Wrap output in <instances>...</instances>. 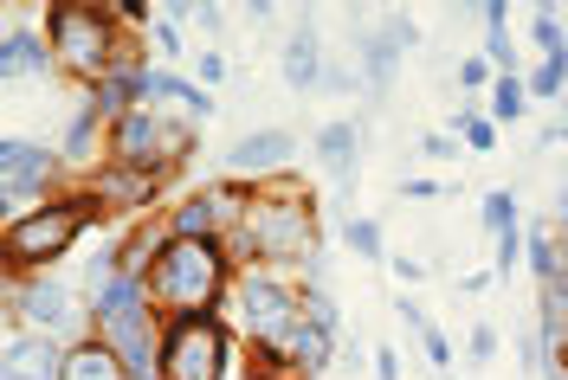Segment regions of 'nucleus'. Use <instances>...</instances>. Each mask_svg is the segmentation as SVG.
I'll use <instances>...</instances> for the list:
<instances>
[{
  "mask_svg": "<svg viewBox=\"0 0 568 380\" xmlns=\"http://www.w3.org/2000/svg\"><path fill=\"white\" fill-rule=\"evenodd\" d=\"M323 91H362V71L355 65H323Z\"/></svg>",
  "mask_w": 568,
  "mask_h": 380,
  "instance_id": "obj_38",
  "label": "nucleus"
},
{
  "mask_svg": "<svg viewBox=\"0 0 568 380\" xmlns=\"http://www.w3.org/2000/svg\"><path fill=\"white\" fill-rule=\"evenodd\" d=\"M394 316H400V329H407V336L420 342L426 368H439V374H446V368H453V342L439 336V322H433V316H426L420 304H414V297H394Z\"/></svg>",
  "mask_w": 568,
  "mask_h": 380,
  "instance_id": "obj_21",
  "label": "nucleus"
},
{
  "mask_svg": "<svg viewBox=\"0 0 568 380\" xmlns=\"http://www.w3.org/2000/svg\"><path fill=\"white\" fill-rule=\"evenodd\" d=\"M542 380H568V368H542Z\"/></svg>",
  "mask_w": 568,
  "mask_h": 380,
  "instance_id": "obj_46",
  "label": "nucleus"
},
{
  "mask_svg": "<svg viewBox=\"0 0 568 380\" xmlns=\"http://www.w3.org/2000/svg\"><path fill=\"white\" fill-rule=\"evenodd\" d=\"M98 130H104V116H98L91 104H78L71 110V123H65L59 155H65V162H98Z\"/></svg>",
  "mask_w": 568,
  "mask_h": 380,
  "instance_id": "obj_24",
  "label": "nucleus"
},
{
  "mask_svg": "<svg viewBox=\"0 0 568 380\" xmlns=\"http://www.w3.org/2000/svg\"><path fill=\"white\" fill-rule=\"evenodd\" d=\"M382 33H388L400 52H414V45H420V27H414L407 13H388V20H382Z\"/></svg>",
  "mask_w": 568,
  "mask_h": 380,
  "instance_id": "obj_37",
  "label": "nucleus"
},
{
  "mask_svg": "<svg viewBox=\"0 0 568 380\" xmlns=\"http://www.w3.org/2000/svg\"><path fill=\"white\" fill-rule=\"evenodd\" d=\"M194 27H201L207 39H220L226 33V13H220V7H194Z\"/></svg>",
  "mask_w": 568,
  "mask_h": 380,
  "instance_id": "obj_43",
  "label": "nucleus"
},
{
  "mask_svg": "<svg viewBox=\"0 0 568 380\" xmlns=\"http://www.w3.org/2000/svg\"><path fill=\"white\" fill-rule=\"evenodd\" d=\"M240 265L226 258L220 239H162L149 265V304L162 316H220L233 297Z\"/></svg>",
  "mask_w": 568,
  "mask_h": 380,
  "instance_id": "obj_2",
  "label": "nucleus"
},
{
  "mask_svg": "<svg viewBox=\"0 0 568 380\" xmlns=\"http://www.w3.org/2000/svg\"><path fill=\"white\" fill-rule=\"evenodd\" d=\"M162 380H246L240 374V329L226 316H169Z\"/></svg>",
  "mask_w": 568,
  "mask_h": 380,
  "instance_id": "obj_6",
  "label": "nucleus"
},
{
  "mask_svg": "<svg viewBox=\"0 0 568 380\" xmlns=\"http://www.w3.org/2000/svg\"><path fill=\"white\" fill-rule=\"evenodd\" d=\"M336 336H323L317 322H297V329H291V342H284V355H291V368H297V374L304 380H317V374H329V368H336Z\"/></svg>",
  "mask_w": 568,
  "mask_h": 380,
  "instance_id": "obj_19",
  "label": "nucleus"
},
{
  "mask_svg": "<svg viewBox=\"0 0 568 380\" xmlns=\"http://www.w3.org/2000/svg\"><path fill=\"white\" fill-rule=\"evenodd\" d=\"M175 174H155V168H123V162H104V168L84 174V187L98 194V207L110 213V219H130L136 226V213L155 207V194L169 187Z\"/></svg>",
  "mask_w": 568,
  "mask_h": 380,
  "instance_id": "obj_12",
  "label": "nucleus"
},
{
  "mask_svg": "<svg viewBox=\"0 0 568 380\" xmlns=\"http://www.w3.org/2000/svg\"><path fill=\"white\" fill-rule=\"evenodd\" d=\"M459 84H465V97H491V84H497V71H491V59H459Z\"/></svg>",
  "mask_w": 568,
  "mask_h": 380,
  "instance_id": "obj_33",
  "label": "nucleus"
},
{
  "mask_svg": "<svg viewBox=\"0 0 568 380\" xmlns=\"http://www.w3.org/2000/svg\"><path fill=\"white\" fill-rule=\"evenodd\" d=\"M226 258L252 271H284V277H304L311 258H323V239H317V194L297 181V174H278V181H258L252 194V213L226 233Z\"/></svg>",
  "mask_w": 568,
  "mask_h": 380,
  "instance_id": "obj_1",
  "label": "nucleus"
},
{
  "mask_svg": "<svg viewBox=\"0 0 568 380\" xmlns=\"http://www.w3.org/2000/svg\"><path fill=\"white\" fill-rule=\"evenodd\" d=\"M562 123H568V91H562Z\"/></svg>",
  "mask_w": 568,
  "mask_h": 380,
  "instance_id": "obj_47",
  "label": "nucleus"
},
{
  "mask_svg": "<svg viewBox=\"0 0 568 380\" xmlns=\"http://www.w3.org/2000/svg\"><path fill=\"white\" fill-rule=\"evenodd\" d=\"M524 91H530V104H562V91H568V65L562 59H542V65L524 78Z\"/></svg>",
  "mask_w": 568,
  "mask_h": 380,
  "instance_id": "obj_27",
  "label": "nucleus"
},
{
  "mask_svg": "<svg viewBox=\"0 0 568 380\" xmlns=\"http://www.w3.org/2000/svg\"><path fill=\"white\" fill-rule=\"evenodd\" d=\"M162 329H169V316L149 297H136V304H91V336H104L116 348L130 380H162Z\"/></svg>",
  "mask_w": 568,
  "mask_h": 380,
  "instance_id": "obj_8",
  "label": "nucleus"
},
{
  "mask_svg": "<svg viewBox=\"0 0 568 380\" xmlns=\"http://www.w3.org/2000/svg\"><path fill=\"white\" fill-rule=\"evenodd\" d=\"M220 316H226L246 342H291V329L304 322V284L284 277V271L252 265V271L233 277V297H226Z\"/></svg>",
  "mask_w": 568,
  "mask_h": 380,
  "instance_id": "obj_7",
  "label": "nucleus"
},
{
  "mask_svg": "<svg viewBox=\"0 0 568 380\" xmlns=\"http://www.w3.org/2000/svg\"><path fill=\"white\" fill-rule=\"evenodd\" d=\"M524 251H530V271H536V284H549V277H562V251H556V226H530V233H524Z\"/></svg>",
  "mask_w": 568,
  "mask_h": 380,
  "instance_id": "obj_26",
  "label": "nucleus"
},
{
  "mask_svg": "<svg viewBox=\"0 0 568 380\" xmlns=\"http://www.w3.org/2000/svg\"><path fill=\"white\" fill-rule=\"evenodd\" d=\"M110 20H116L123 33H136V39H149V27H155L149 0H110Z\"/></svg>",
  "mask_w": 568,
  "mask_h": 380,
  "instance_id": "obj_32",
  "label": "nucleus"
},
{
  "mask_svg": "<svg viewBox=\"0 0 568 380\" xmlns=\"http://www.w3.org/2000/svg\"><path fill=\"white\" fill-rule=\"evenodd\" d=\"M439 380H453V374H439Z\"/></svg>",
  "mask_w": 568,
  "mask_h": 380,
  "instance_id": "obj_48",
  "label": "nucleus"
},
{
  "mask_svg": "<svg viewBox=\"0 0 568 380\" xmlns=\"http://www.w3.org/2000/svg\"><path fill=\"white\" fill-rule=\"evenodd\" d=\"M7 316H13V329H45V336H65V342L91 336V316L71 310V290L52 271L7 277Z\"/></svg>",
  "mask_w": 568,
  "mask_h": 380,
  "instance_id": "obj_11",
  "label": "nucleus"
},
{
  "mask_svg": "<svg viewBox=\"0 0 568 380\" xmlns=\"http://www.w3.org/2000/svg\"><path fill=\"white\" fill-rule=\"evenodd\" d=\"M65 380H130V368L116 361V348L104 336H78L65 355Z\"/></svg>",
  "mask_w": 568,
  "mask_h": 380,
  "instance_id": "obj_20",
  "label": "nucleus"
},
{
  "mask_svg": "<svg viewBox=\"0 0 568 380\" xmlns=\"http://www.w3.org/2000/svg\"><path fill=\"white\" fill-rule=\"evenodd\" d=\"M65 336H45V329H13L0 348V380H65Z\"/></svg>",
  "mask_w": 568,
  "mask_h": 380,
  "instance_id": "obj_14",
  "label": "nucleus"
},
{
  "mask_svg": "<svg viewBox=\"0 0 568 380\" xmlns=\"http://www.w3.org/2000/svg\"><path fill=\"white\" fill-rule=\"evenodd\" d=\"M556 219H568V181L556 187Z\"/></svg>",
  "mask_w": 568,
  "mask_h": 380,
  "instance_id": "obj_45",
  "label": "nucleus"
},
{
  "mask_svg": "<svg viewBox=\"0 0 568 380\" xmlns=\"http://www.w3.org/2000/svg\"><path fill=\"white\" fill-rule=\"evenodd\" d=\"M400 59H407V52H400L382 27H362V20H355V71H362V84H368L375 97L400 78Z\"/></svg>",
  "mask_w": 568,
  "mask_h": 380,
  "instance_id": "obj_16",
  "label": "nucleus"
},
{
  "mask_svg": "<svg viewBox=\"0 0 568 380\" xmlns=\"http://www.w3.org/2000/svg\"><path fill=\"white\" fill-rule=\"evenodd\" d=\"M194 148H201V123H187L175 104H136L123 123L104 130V162H123V168L181 174Z\"/></svg>",
  "mask_w": 568,
  "mask_h": 380,
  "instance_id": "obj_4",
  "label": "nucleus"
},
{
  "mask_svg": "<svg viewBox=\"0 0 568 380\" xmlns=\"http://www.w3.org/2000/svg\"><path fill=\"white\" fill-rule=\"evenodd\" d=\"M536 304H542V316H536V342H542V355H562V336H568V271L549 277V284H536Z\"/></svg>",
  "mask_w": 568,
  "mask_h": 380,
  "instance_id": "obj_22",
  "label": "nucleus"
},
{
  "mask_svg": "<svg viewBox=\"0 0 568 380\" xmlns=\"http://www.w3.org/2000/svg\"><path fill=\"white\" fill-rule=\"evenodd\" d=\"M485 104H491V123H517V116L530 110V91H524V78H497Z\"/></svg>",
  "mask_w": 568,
  "mask_h": 380,
  "instance_id": "obj_29",
  "label": "nucleus"
},
{
  "mask_svg": "<svg viewBox=\"0 0 568 380\" xmlns=\"http://www.w3.org/2000/svg\"><path fill=\"white\" fill-rule=\"evenodd\" d=\"M343 245L362 251L368 265H388V239H382V219H375V213H349V219H343Z\"/></svg>",
  "mask_w": 568,
  "mask_h": 380,
  "instance_id": "obj_25",
  "label": "nucleus"
},
{
  "mask_svg": "<svg viewBox=\"0 0 568 380\" xmlns=\"http://www.w3.org/2000/svg\"><path fill=\"white\" fill-rule=\"evenodd\" d=\"M478 290H491V271H465L459 277V297H478Z\"/></svg>",
  "mask_w": 568,
  "mask_h": 380,
  "instance_id": "obj_44",
  "label": "nucleus"
},
{
  "mask_svg": "<svg viewBox=\"0 0 568 380\" xmlns=\"http://www.w3.org/2000/svg\"><path fill=\"white\" fill-rule=\"evenodd\" d=\"M362 136H368V123H323L317 130V162L323 174L349 194L355 187V162H362Z\"/></svg>",
  "mask_w": 568,
  "mask_h": 380,
  "instance_id": "obj_17",
  "label": "nucleus"
},
{
  "mask_svg": "<svg viewBox=\"0 0 568 380\" xmlns=\"http://www.w3.org/2000/svg\"><path fill=\"white\" fill-rule=\"evenodd\" d=\"M59 174H65V155H59L52 142H27V136L0 142V201H7L13 219L45 207V201L59 194Z\"/></svg>",
  "mask_w": 568,
  "mask_h": 380,
  "instance_id": "obj_9",
  "label": "nucleus"
},
{
  "mask_svg": "<svg viewBox=\"0 0 568 380\" xmlns=\"http://www.w3.org/2000/svg\"><path fill=\"white\" fill-rule=\"evenodd\" d=\"M420 155H433V162H453V155H465L459 136H420Z\"/></svg>",
  "mask_w": 568,
  "mask_h": 380,
  "instance_id": "obj_39",
  "label": "nucleus"
},
{
  "mask_svg": "<svg viewBox=\"0 0 568 380\" xmlns=\"http://www.w3.org/2000/svg\"><path fill=\"white\" fill-rule=\"evenodd\" d=\"M465 355H471V368L497 361V329H491V322H471V342H465Z\"/></svg>",
  "mask_w": 568,
  "mask_h": 380,
  "instance_id": "obj_34",
  "label": "nucleus"
},
{
  "mask_svg": "<svg viewBox=\"0 0 568 380\" xmlns=\"http://www.w3.org/2000/svg\"><path fill=\"white\" fill-rule=\"evenodd\" d=\"M104 219H110V213L98 207V194H91L84 181H78V187H65V194H52L45 207L20 213V219H7V233H0L7 277H39V271H52L71 245H78V233H84V226H104Z\"/></svg>",
  "mask_w": 568,
  "mask_h": 380,
  "instance_id": "obj_3",
  "label": "nucleus"
},
{
  "mask_svg": "<svg viewBox=\"0 0 568 380\" xmlns=\"http://www.w3.org/2000/svg\"><path fill=\"white\" fill-rule=\"evenodd\" d=\"M278 71L291 91H323V39H317L311 13L291 27V39H284V52H278Z\"/></svg>",
  "mask_w": 568,
  "mask_h": 380,
  "instance_id": "obj_15",
  "label": "nucleus"
},
{
  "mask_svg": "<svg viewBox=\"0 0 568 380\" xmlns=\"http://www.w3.org/2000/svg\"><path fill=\"white\" fill-rule=\"evenodd\" d=\"M252 181H233V174H220L207 187H194L175 213H162V226H169V239H226L240 219L252 213Z\"/></svg>",
  "mask_w": 568,
  "mask_h": 380,
  "instance_id": "obj_10",
  "label": "nucleus"
},
{
  "mask_svg": "<svg viewBox=\"0 0 568 380\" xmlns=\"http://www.w3.org/2000/svg\"><path fill=\"white\" fill-rule=\"evenodd\" d=\"M52 71H59V59H52L45 33L13 27V33L0 39V78H52Z\"/></svg>",
  "mask_w": 568,
  "mask_h": 380,
  "instance_id": "obj_18",
  "label": "nucleus"
},
{
  "mask_svg": "<svg viewBox=\"0 0 568 380\" xmlns=\"http://www.w3.org/2000/svg\"><path fill=\"white\" fill-rule=\"evenodd\" d=\"M45 45L78 91L104 84L110 65H116V45H123V27L110 20V7H91V0H59L45 7Z\"/></svg>",
  "mask_w": 568,
  "mask_h": 380,
  "instance_id": "obj_5",
  "label": "nucleus"
},
{
  "mask_svg": "<svg viewBox=\"0 0 568 380\" xmlns=\"http://www.w3.org/2000/svg\"><path fill=\"white\" fill-rule=\"evenodd\" d=\"M388 271L400 277V284H420V277H426V265L414 258V251H400V258H388Z\"/></svg>",
  "mask_w": 568,
  "mask_h": 380,
  "instance_id": "obj_41",
  "label": "nucleus"
},
{
  "mask_svg": "<svg viewBox=\"0 0 568 380\" xmlns=\"http://www.w3.org/2000/svg\"><path fill=\"white\" fill-rule=\"evenodd\" d=\"M562 168H568V162H562Z\"/></svg>",
  "mask_w": 568,
  "mask_h": 380,
  "instance_id": "obj_49",
  "label": "nucleus"
},
{
  "mask_svg": "<svg viewBox=\"0 0 568 380\" xmlns=\"http://www.w3.org/2000/svg\"><path fill=\"white\" fill-rule=\"evenodd\" d=\"M291 162H297V136L291 130H252V136L226 142V174L233 181H278V174H291Z\"/></svg>",
  "mask_w": 568,
  "mask_h": 380,
  "instance_id": "obj_13",
  "label": "nucleus"
},
{
  "mask_svg": "<svg viewBox=\"0 0 568 380\" xmlns=\"http://www.w3.org/2000/svg\"><path fill=\"white\" fill-rule=\"evenodd\" d=\"M478 219H485V233H491V239H504V233L517 226V194L491 187V194H485V213H478Z\"/></svg>",
  "mask_w": 568,
  "mask_h": 380,
  "instance_id": "obj_31",
  "label": "nucleus"
},
{
  "mask_svg": "<svg viewBox=\"0 0 568 380\" xmlns=\"http://www.w3.org/2000/svg\"><path fill=\"white\" fill-rule=\"evenodd\" d=\"M149 52H162V59H181V27H175V20H155V27H149Z\"/></svg>",
  "mask_w": 568,
  "mask_h": 380,
  "instance_id": "obj_36",
  "label": "nucleus"
},
{
  "mask_svg": "<svg viewBox=\"0 0 568 380\" xmlns=\"http://www.w3.org/2000/svg\"><path fill=\"white\" fill-rule=\"evenodd\" d=\"M394 194H400V201H433L439 181H414V174H407V181H394Z\"/></svg>",
  "mask_w": 568,
  "mask_h": 380,
  "instance_id": "obj_42",
  "label": "nucleus"
},
{
  "mask_svg": "<svg viewBox=\"0 0 568 380\" xmlns=\"http://www.w3.org/2000/svg\"><path fill=\"white\" fill-rule=\"evenodd\" d=\"M78 104H91L98 116H104V130H110V123H123V116L136 110V84H130V78H104V84L78 91Z\"/></svg>",
  "mask_w": 568,
  "mask_h": 380,
  "instance_id": "obj_23",
  "label": "nucleus"
},
{
  "mask_svg": "<svg viewBox=\"0 0 568 380\" xmlns=\"http://www.w3.org/2000/svg\"><path fill=\"white\" fill-rule=\"evenodd\" d=\"M226 71H233V65H226V52H213V45H207V52L194 59V84H201V91H213V84H220Z\"/></svg>",
  "mask_w": 568,
  "mask_h": 380,
  "instance_id": "obj_35",
  "label": "nucleus"
},
{
  "mask_svg": "<svg viewBox=\"0 0 568 380\" xmlns=\"http://www.w3.org/2000/svg\"><path fill=\"white\" fill-rule=\"evenodd\" d=\"M530 39L542 45V52H549V59H562V52H568V33H562V7H556V0H542V7H536V20H530Z\"/></svg>",
  "mask_w": 568,
  "mask_h": 380,
  "instance_id": "obj_28",
  "label": "nucleus"
},
{
  "mask_svg": "<svg viewBox=\"0 0 568 380\" xmlns=\"http://www.w3.org/2000/svg\"><path fill=\"white\" fill-rule=\"evenodd\" d=\"M368 380H400V355H394V348H375V361H368Z\"/></svg>",
  "mask_w": 568,
  "mask_h": 380,
  "instance_id": "obj_40",
  "label": "nucleus"
},
{
  "mask_svg": "<svg viewBox=\"0 0 568 380\" xmlns=\"http://www.w3.org/2000/svg\"><path fill=\"white\" fill-rule=\"evenodd\" d=\"M304 322H317L323 336H336V342H343V310H336V297H329V290H304Z\"/></svg>",
  "mask_w": 568,
  "mask_h": 380,
  "instance_id": "obj_30",
  "label": "nucleus"
}]
</instances>
